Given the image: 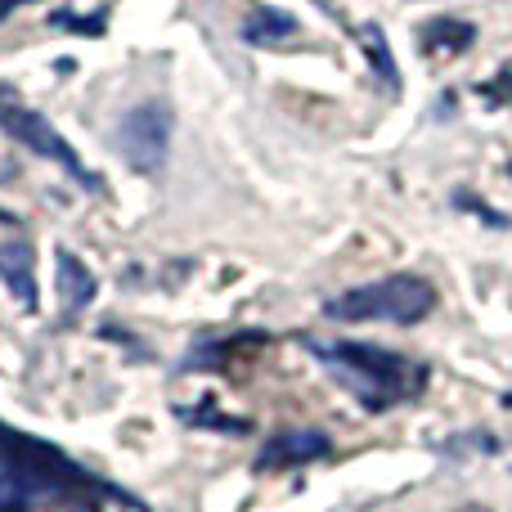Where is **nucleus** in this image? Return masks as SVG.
Returning <instances> with one entry per match:
<instances>
[{"label":"nucleus","mask_w":512,"mask_h":512,"mask_svg":"<svg viewBox=\"0 0 512 512\" xmlns=\"http://www.w3.org/2000/svg\"><path fill=\"white\" fill-rule=\"evenodd\" d=\"M243 36H248L252 45L288 41V36H297V18L283 14V9H261V14H252L248 23H243Z\"/></svg>","instance_id":"11"},{"label":"nucleus","mask_w":512,"mask_h":512,"mask_svg":"<svg viewBox=\"0 0 512 512\" xmlns=\"http://www.w3.org/2000/svg\"><path fill=\"white\" fill-rule=\"evenodd\" d=\"M167 144H171V108L162 99H144L117 122V153L140 176H158L162 162H167Z\"/></svg>","instance_id":"5"},{"label":"nucleus","mask_w":512,"mask_h":512,"mask_svg":"<svg viewBox=\"0 0 512 512\" xmlns=\"http://www.w3.org/2000/svg\"><path fill=\"white\" fill-rule=\"evenodd\" d=\"M0 131L5 135H14L23 149H32L36 158H45V162H59L63 171H68L72 180H77L81 189H90V194H99L104 189V180L95 176V171L86 167V162L77 158V149H72L68 140H63L59 131H54L50 122H45L36 108H27V104H18L14 95H9L5 86H0Z\"/></svg>","instance_id":"4"},{"label":"nucleus","mask_w":512,"mask_h":512,"mask_svg":"<svg viewBox=\"0 0 512 512\" xmlns=\"http://www.w3.org/2000/svg\"><path fill=\"white\" fill-rule=\"evenodd\" d=\"M108 490L113 486L72 463L63 450L0 423V512L81 508L104 499Z\"/></svg>","instance_id":"1"},{"label":"nucleus","mask_w":512,"mask_h":512,"mask_svg":"<svg viewBox=\"0 0 512 512\" xmlns=\"http://www.w3.org/2000/svg\"><path fill=\"white\" fill-rule=\"evenodd\" d=\"M23 5H36V0H0V23H5L14 9H23Z\"/></svg>","instance_id":"14"},{"label":"nucleus","mask_w":512,"mask_h":512,"mask_svg":"<svg viewBox=\"0 0 512 512\" xmlns=\"http://www.w3.org/2000/svg\"><path fill=\"white\" fill-rule=\"evenodd\" d=\"M0 225H14V212H0Z\"/></svg>","instance_id":"15"},{"label":"nucleus","mask_w":512,"mask_h":512,"mask_svg":"<svg viewBox=\"0 0 512 512\" xmlns=\"http://www.w3.org/2000/svg\"><path fill=\"white\" fill-rule=\"evenodd\" d=\"M355 36H360V45H364V54H369L373 72L382 77V86L396 95L400 90V68H396V59H391V45H387V36H382V27L378 23H360L355 27Z\"/></svg>","instance_id":"10"},{"label":"nucleus","mask_w":512,"mask_h":512,"mask_svg":"<svg viewBox=\"0 0 512 512\" xmlns=\"http://www.w3.org/2000/svg\"><path fill=\"white\" fill-rule=\"evenodd\" d=\"M486 95H495V99H512V68H504V77H499L495 86H486Z\"/></svg>","instance_id":"13"},{"label":"nucleus","mask_w":512,"mask_h":512,"mask_svg":"<svg viewBox=\"0 0 512 512\" xmlns=\"http://www.w3.org/2000/svg\"><path fill=\"white\" fill-rule=\"evenodd\" d=\"M459 512H490V508H481V504H468V508H459Z\"/></svg>","instance_id":"16"},{"label":"nucleus","mask_w":512,"mask_h":512,"mask_svg":"<svg viewBox=\"0 0 512 512\" xmlns=\"http://www.w3.org/2000/svg\"><path fill=\"white\" fill-rule=\"evenodd\" d=\"M50 27H63V32H81V36H99L108 27V18L104 14H95V18H77L72 9H59V14L50 18Z\"/></svg>","instance_id":"12"},{"label":"nucleus","mask_w":512,"mask_h":512,"mask_svg":"<svg viewBox=\"0 0 512 512\" xmlns=\"http://www.w3.org/2000/svg\"><path fill=\"white\" fill-rule=\"evenodd\" d=\"M477 41V27L463 23V18H432V23L418 27V45L427 54H463Z\"/></svg>","instance_id":"9"},{"label":"nucleus","mask_w":512,"mask_h":512,"mask_svg":"<svg viewBox=\"0 0 512 512\" xmlns=\"http://www.w3.org/2000/svg\"><path fill=\"white\" fill-rule=\"evenodd\" d=\"M54 283H59V301H63V310L68 315H81V310L95 301V274L81 265V256L77 252H68V248H59L54 252Z\"/></svg>","instance_id":"7"},{"label":"nucleus","mask_w":512,"mask_h":512,"mask_svg":"<svg viewBox=\"0 0 512 512\" xmlns=\"http://www.w3.org/2000/svg\"><path fill=\"white\" fill-rule=\"evenodd\" d=\"M0 279H5L9 297L32 315L36 310V265H32V248L23 239L0 243Z\"/></svg>","instance_id":"8"},{"label":"nucleus","mask_w":512,"mask_h":512,"mask_svg":"<svg viewBox=\"0 0 512 512\" xmlns=\"http://www.w3.org/2000/svg\"><path fill=\"white\" fill-rule=\"evenodd\" d=\"M436 310V288L423 274H387L378 283L364 288H346L342 297H333L324 306L328 319L337 324H418Z\"/></svg>","instance_id":"3"},{"label":"nucleus","mask_w":512,"mask_h":512,"mask_svg":"<svg viewBox=\"0 0 512 512\" xmlns=\"http://www.w3.org/2000/svg\"><path fill=\"white\" fill-rule=\"evenodd\" d=\"M333 450L319 427H283L265 441V450L256 454V472H283V468H301V463H315Z\"/></svg>","instance_id":"6"},{"label":"nucleus","mask_w":512,"mask_h":512,"mask_svg":"<svg viewBox=\"0 0 512 512\" xmlns=\"http://www.w3.org/2000/svg\"><path fill=\"white\" fill-rule=\"evenodd\" d=\"M310 351L369 414H387L405 400H418L427 387V364L400 351H382L369 342H310Z\"/></svg>","instance_id":"2"},{"label":"nucleus","mask_w":512,"mask_h":512,"mask_svg":"<svg viewBox=\"0 0 512 512\" xmlns=\"http://www.w3.org/2000/svg\"><path fill=\"white\" fill-rule=\"evenodd\" d=\"M508 405H512V396H508Z\"/></svg>","instance_id":"17"}]
</instances>
